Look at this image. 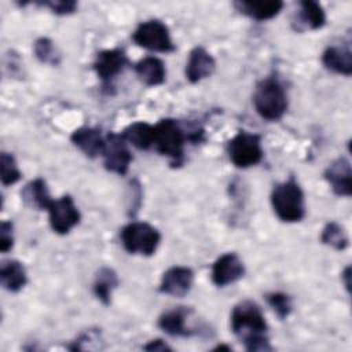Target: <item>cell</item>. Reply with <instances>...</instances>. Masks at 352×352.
<instances>
[{
  "label": "cell",
  "mask_w": 352,
  "mask_h": 352,
  "mask_svg": "<svg viewBox=\"0 0 352 352\" xmlns=\"http://www.w3.org/2000/svg\"><path fill=\"white\" fill-rule=\"evenodd\" d=\"M324 179L330 184L333 192L338 197L352 195V168L351 162L340 157L334 160L324 170Z\"/></svg>",
  "instance_id": "obj_13"
},
{
  "label": "cell",
  "mask_w": 352,
  "mask_h": 352,
  "mask_svg": "<svg viewBox=\"0 0 352 352\" xmlns=\"http://www.w3.org/2000/svg\"><path fill=\"white\" fill-rule=\"evenodd\" d=\"M271 205L276 217L285 223H297L305 216L304 192L294 177L274 186Z\"/></svg>",
  "instance_id": "obj_2"
},
{
  "label": "cell",
  "mask_w": 352,
  "mask_h": 352,
  "mask_svg": "<svg viewBox=\"0 0 352 352\" xmlns=\"http://www.w3.org/2000/svg\"><path fill=\"white\" fill-rule=\"evenodd\" d=\"M120 236L124 249L131 254L151 256L161 242L160 231L144 221H132L126 224L122 227Z\"/></svg>",
  "instance_id": "obj_5"
},
{
  "label": "cell",
  "mask_w": 352,
  "mask_h": 352,
  "mask_svg": "<svg viewBox=\"0 0 352 352\" xmlns=\"http://www.w3.org/2000/svg\"><path fill=\"white\" fill-rule=\"evenodd\" d=\"M320 241L334 250H345L349 245V239L344 227L336 221H330L323 227Z\"/></svg>",
  "instance_id": "obj_25"
},
{
  "label": "cell",
  "mask_w": 352,
  "mask_h": 352,
  "mask_svg": "<svg viewBox=\"0 0 352 352\" xmlns=\"http://www.w3.org/2000/svg\"><path fill=\"white\" fill-rule=\"evenodd\" d=\"M33 51H34L36 58L43 63H48V65L55 66L60 62V55H59L55 44L52 43V40H50L47 37L37 38L34 41Z\"/></svg>",
  "instance_id": "obj_26"
},
{
  "label": "cell",
  "mask_w": 352,
  "mask_h": 352,
  "mask_svg": "<svg viewBox=\"0 0 352 352\" xmlns=\"http://www.w3.org/2000/svg\"><path fill=\"white\" fill-rule=\"evenodd\" d=\"M22 198L29 206L38 210H47L50 204L52 202L47 183L41 177H37L25 186V188L22 190Z\"/></svg>",
  "instance_id": "obj_23"
},
{
  "label": "cell",
  "mask_w": 352,
  "mask_h": 352,
  "mask_svg": "<svg viewBox=\"0 0 352 352\" xmlns=\"http://www.w3.org/2000/svg\"><path fill=\"white\" fill-rule=\"evenodd\" d=\"M135 72L139 80L147 87H155L165 81L166 69L161 59L155 56H146L135 65Z\"/></svg>",
  "instance_id": "obj_19"
},
{
  "label": "cell",
  "mask_w": 352,
  "mask_h": 352,
  "mask_svg": "<svg viewBox=\"0 0 352 352\" xmlns=\"http://www.w3.org/2000/svg\"><path fill=\"white\" fill-rule=\"evenodd\" d=\"M234 7L243 15L256 21H268L276 16L283 8L282 1H235Z\"/></svg>",
  "instance_id": "obj_18"
},
{
  "label": "cell",
  "mask_w": 352,
  "mask_h": 352,
  "mask_svg": "<svg viewBox=\"0 0 352 352\" xmlns=\"http://www.w3.org/2000/svg\"><path fill=\"white\" fill-rule=\"evenodd\" d=\"M132 40L139 47L155 52H170L175 50L168 26L158 19H150L139 23L132 33Z\"/></svg>",
  "instance_id": "obj_7"
},
{
  "label": "cell",
  "mask_w": 352,
  "mask_h": 352,
  "mask_svg": "<svg viewBox=\"0 0 352 352\" xmlns=\"http://www.w3.org/2000/svg\"><path fill=\"white\" fill-rule=\"evenodd\" d=\"M322 63L326 69L342 74L351 76L352 74V52L346 47L340 45H330L322 54Z\"/></svg>",
  "instance_id": "obj_17"
},
{
  "label": "cell",
  "mask_w": 352,
  "mask_h": 352,
  "mask_svg": "<svg viewBox=\"0 0 352 352\" xmlns=\"http://www.w3.org/2000/svg\"><path fill=\"white\" fill-rule=\"evenodd\" d=\"M14 245V236H12V223L11 221H3L0 224V250L3 253H7Z\"/></svg>",
  "instance_id": "obj_30"
},
{
  "label": "cell",
  "mask_w": 352,
  "mask_h": 352,
  "mask_svg": "<svg viewBox=\"0 0 352 352\" xmlns=\"http://www.w3.org/2000/svg\"><path fill=\"white\" fill-rule=\"evenodd\" d=\"M187 316L188 309L184 307H177L164 312L158 319V326L172 337H187L192 334V331L186 326Z\"/></svg>",
  "instance_id": "obj_20"
},
{
  "label": "cell",
  "mask_w": 352,
  "mask_h": 352,
  "mask_svg": "<svg viewBox=\"0 0 352 352\" xmlns=\"http://www.w3.org/2000/svg\"><path fill=\"white\" fill-rule=\"evenodd\" d=\"M326 14L323 7L318 1L304 0L300 1V10L297 11V18L293 22L296 25V30L301 32L304 29L316 30L324 26Z\"/></svg>",
  "instance_id": "obj_16"
},
{
  "label": "cell",
  "mask_w": 352,
  "mask_h": 352,
  "mask_svg": "<svg viewBox=\"0 0 352 352\" xmlns=\"http://www.w3.org/2000/svg\"><path fill=\"white\" fill-rule=\"evenodd\" d=\"M227 153L236 168L257 165L263 158L261 138L257 133L239 131L227 144Z\"/></svg>",
  "instance_id": "obj_6"
},
{
  "label": "cell",
  "mask_w": 352,
  "mask_h": 352,
  "mask_svg": "<svg viewBox=\"0 0 352 352\" xmlns=\"http://www.w3.org/2000/svg\"><path fill=\"white\" fill-rule=\"evenodd\" d=\"M214 69L216 60L213 56L204 47H195L190 51L184 74L191 84H195L210 77Z\"/></svg>",
  "instance_id": "obj_14"
},
{
  "label": "cell",
  "mask_w": 352,
  "mask_h": 352,
  "mask_svg": "<svg viewBox=\"0 0 352 352\" xmlns=\"http://www.w3.org/2000/svg\"><path fill=\"white\" fill-rule=\"evenodd\" d=\"M341 278H342V280H344V285H345L346 290L349 292V289H351V282H349V279H351V267H346V268L344 270Z\"/></svg>",
  "instance_id": "obj_32"
},
{
  "label": "cell",
  "mask_w": 352,
  "mask_h": 352,
  "mask_svg": "<svg viewBox=\"0 0 352 352\" xmlns=\"http://www.w3.org/2000/svg\"><path fill=\"white\" fill-rule=\"evenodd\" d=\"M104 168L116 175L124 176L132 162V154L128 148V142L120 133H109L104 138L102 151Z\"/></svg>",
  "instance_id": "obj_8"
},
{
  "label": "cell",
  "mask_w": 352,
  "mask_h": 352,
  "mask_svg": "<svg viewBox=\"0 0 352 352\" xmlns=\"http://www.w3.org/2000/svg\"><path fill=\"white\" fill-rule=\"evenodd\" d=\"M121 135L129 144L139 150H147L154 144V125L143 121L128 125Z\"/></svg>",
  "instance_id": "obj_22"
},
{
  "label": "cell",
  "mask_w": 352,
  "mask_h": 352,
  "mask_svg": "<svg viewBox=\"0 0 352 352\" xmlns=\"http://www.w3.org/2000/svg\"><path fill=\"white\" fill-rule=\"evenodd\" d=\"M120 280L116 271L110 267H102L94 280V293L102 304L109 305L111 301V294L117 289Z\"/></svg>",
  "instance_id": "obj_24"
},
{
  "label": "cell",
  "mask_w": 352,
  "mask_h": 352,
  "mask_svg": "<svg viewBox=\"0 0 352 352\" xmlns=\"http://www.w3.org/2000/svg\"><path fill=\"white\" fill-rule=\"evenodd\" d=\"M0 282L8 292H19L28 282L26 270L22 263L16 260H6L0 267Z\"/></svg>",
  "instance_id": "obj_21"
},
{
  "label": "cell",
  "mask_w": 352,
  "mask_h": 352,
  "mask_svg": "<svg viewBox=\"0 0 352 352\" xmlns=\"http://www.w3.org/2000/svg\"><path fill=\"white\" fill-rule=\"evenodd\" d=\"M70 140L89 158H96L98 155H102L104 138L102 136L100 129L98 128L81 126L72 133Z\"/></svg>",
  "instance_id": "obj_15"
},
{
  "label": "cell",
  "mask_w": 352,
  "mask_h": 352,
  "mask_svg": "<svg viewBox=\"0 0 352 352\" xmlns=\"http://www.w3.org/2000/svg\"><path fill=\"white\" fill-rule=\"evenodd\" d=\"M0 177L4 186L15 184L21 179V170L14 155L6 151L0 154Z\"/></svg>",
  "instance_id": "obj_27"
},
{
  "label": "cell",
  "mask_w": 352,
  "mask_h": 352,
  "mask_svg": "<svg viewBox=\"0 0 352 352\" xmlns=\"http://www.w3.org/2000/svg\"><path fill=\"white\" fill-rule=\"evenodd\" d=\"M243 274L245 265L236 253H224L212 265V282L217 287H224L239 280Z\"/></svg>",
  "instance_id": "obj_10"
},
{
  "label": "cell",
  "mask_w": 352,
  "mask_h": 352,
  "mask_svg": "<svg viewBox=\"0 0 352 352\" xmlns=\"http://www.w3.org/2000/svg\"><path fill=\"white\" fill-rule=\"evenodd\" d=\"M143 348L146 351H170V348L162 340H153Z\"/></svg>",
  "instance_id": "obj_31"
},
{
  "label": "cell",
  "mask_w": 352,
  "mask_h": 352,
  "mask_svg": "<svg viewBox=\"0 0 352 352\" xmlns=\"http://www.w3.org/2000/svg\"><path fill=\"white\" fill-rule=\"evenodd\" d=\"M37 4L47 6L54 14H58V15H69L76 12L77 10V3L73 0H54V1H44Z\"/></svg>",
  "instance_id": "obj_29"
},
{
  "label": "cell",
  "mask_w": 352,
  "mask_h": 352,
  "mask_svg": "<svg viewBox=\"0 0 352 352\" xmlns=\"http://www.w3.org/2000/svg\"><path fill=\"white\" fill-rule=\"evenodd\" d=\"M265 300L279 319H285L290 315L293 305H292V298L287 294L280 292H274L267 294Z\"/></svg>",
  "instance_id": "obj_28"
},
{
  "label": "cell",
  "mask_w": 352,
  "mask_h": 352,
  "mask_svg": "<svg viewBox=\"0 0 352 352\" xmlns=\"http://www.w3.org/2000/svg\"><path fill=\"white\" fill-rule=\"evenodd\" d=\"M267 322L261 308L250 300L238 302L231 312V330L250 352L270 351Z\"/></svg>",
  "instance_id": "obj_1"
},
{
  "label": "cell",
  "mask_w": 352,
  "mask_h": 352,
  "mask_svg": "<svg viewBox=\"0 0 352 352\" xmlns=\"http://www.w3.org/2000/svg\"><path fill=\"white\" fill-rule=\"evenodd\" d=\"M128 63V58L121 48L103 50L98 52L94 62V70L103 84H110V81L117 77Z\"/></svg>",
  "instance_id": "obj_12"
},
{
  "label": "cell",
  "mask_w": 352,
  "mask_h": 352,
  "mask_svg": "<svg viewBox=\"0 0 352 352\" xmlns=\"http://www.w3.org/2000/svg\"><path fill=\"white\" fill-rule=\"evenodd\" d=\"M47 210L50 226L52 231L59 235L67 234L80 223L81 219L80 210L70 195H63L59 199H52Z\"/></svg>",
  "instance_id": "obj_9"
},
{
  "label": "cell",
  "mask_w": 352,
  "mask_h": 352,
  "mask_svg": "<svg viewBox=\"0 0 352 352\" xmlns=\"http://www.w3.org/2000/svg\"><path fill=\"white\" fill-rule=\"evenodd\" d=\"M253 104L261 118L278 121L287 110V94L278 78L265 77L254 88Z\"/></svg>",
  "instance_id": "obj_3"
},
{
  "label": "cell",
  "mask_w": 352,
  "mask_h": 352,
  "mask_svg": "<svg viewBox=\"0 0 352 352\" xmlns=\"http://www.w3.org/2000/svg\"><path fill=\"white\" fill-rule=\"evenodd\" d=\"M194 283V272L188 267L175 265L168 268L160 283V292L173 297H183L186 296Z\"/></svg>",
  "instance_id": "obj_11"
},
{
  "label": "cell",
  "mask_w": 352,
  "mask_h": 352,
  "mask_svg": "<svg viewBox=\"0 0 352 352\" xmlns=\"http://www.w3.org/2000/svg\"><path fill=\"white\" fill-rule=\"evenodd\" d=\"M187 135L176 120L164 118L154 125V144L157 151L168 157L173 165H180Z\"/></svg>",
  "instance_id": "obj_4"
}]
</instances>
